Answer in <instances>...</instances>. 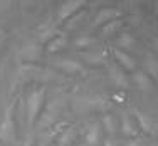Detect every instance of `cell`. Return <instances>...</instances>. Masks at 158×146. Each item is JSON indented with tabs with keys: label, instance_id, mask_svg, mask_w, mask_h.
I'll return each mask as SVG.
<instances>
[{
	"label": "cell",
	"instance_id": "obj_1",
	"mask_svg": "<svg viewBox=\"0 0 158 146\" xmlns=\"http://www.w3.org/2000/svg\"><path fill=\"white\" fill-rule=\"evenodd\" d=\"M44 101H46V89L44 87H39L29 94V97H27V121L31 126L39 118L40 111L44 107Z\"/></svg>",
	"mask_w": 158,
	"mask_h": 146
},
{
	"label": "cell",
	"instance_id": "obj_2",
	"mask_svg": "<svg viewBox=\"0 0 158 146\" xmlns=\"http://www.w3.org/2000/svg\"><path fill=\"white\" fill-rule=\"evenodd\" d=\"M64 104L61 99H54L51 101L49 104H46V107H44V113H42V118H40V123L39 126L40 128H49V126H52L56 121H57L59 114H61Z\"/></svg>",
	"mask_w": 158,
	"mask_h": 146
},
{
	"label": "cell",
	"instance_id": "obj_3",
	"mask_svg": "<svg viewBox=\"0 0 158 146\" xmlns=\"http://www.w3.org/2000/svg\"><path fill=\"white\" fill-rule=\"evenodd\" d=\"M14 136H15V121H14V104H10L5 111L2 124H0V140L12 141Z\"/></svg>",
	"mask_w": 158,
	"mask_h": 146
},
{
	"label": "cell",
	"instance_id": "obj_4",
	"mask_svg": "<svg viewBox=\"0 0 158 146\" xmlns=\"http://www.w3.org/2000/svg\"><path fill=\"white\" fill-rule=\"evenodd\" d=\"M81 7H84V2H82V0H67V2H64L62 5L59 7V12H57L59 20L64 22V20H67V18H71Z\"/></svg>",
	"mask_w": 158,
	"mask_h": 146
},
{
	"label": "cell",
	"instance_id": "obj_5",
	"mask_svg": "<svg viewBox=\"0 0 158 146\" xmlns=\"http://www.w3.org/2000/svg\"><path fill=\"white\" fill-rule=\"evenodd\" d=\"M54 66L57 69L64 71L66 74H82L84 72V66L79 61H74V59H61V61H56Z\"/></svg>",
	"mask_w": 158,
	"mask_h": 146
},
{
	"label": "cell",
	"instance_id": "obj_6",
	"mask_svg": "<svg viewBox=\"0 0 158 146\" xmlns=\"http://www.w3.org/2000/svg\"><path fill=\"white\" fill-rule=\"evenodd\" d=\"M133 116H135V119H136V123H138V126H140L141 131H145L146 134L155 133V123H153V119L150 118L148 114H145L140 109H135Z\"/></svg>",
	"mask_w": 158,
	"mask_h": 146
},
{
	"label": "cell",
	"instance_id": "obj_7",
	"mask_svg": "<svg viewBox=\"0 0 158 146\" xmlns=\"http://www.w3.org/2000/svg\"><path fill=\"white\" fill-rule=\"evenodd\" d=\"M119 15H121V12H119L118 9L106 7V9H101L99 14L94 17V24L96 25H104V24H108V22H111V20H116Z\"/></svg>",
	"mask_w": 158,
	"mask_h": 146
},
{
	"label": "cell",
	"instance_id": "obj_8",
	"mask_svg": "<svg viewBox=\"0 0 158 146\" xmlns=\"http://www.w3.org/2000/svg\"><path fill=\"white\" fill-rule=\"evenodd\" d=\"M113 54H114V59L118 61V64L121 66L123 69H126V71H135L136 62H135V59L131 57L128 52L121 51V49H114V51H113Z\"/></svg>",
	"mask_w": 158,
	"mask_h": 146
},
{
	"label": "cell",
	"instance_id": "obj_9",
	"mask_svg": "<svg viewBox=\"0 0 158 146\" xmlns=\"http://www.w3.org/2000/svg\"><path fill=\"white\" fill-rule=\"evenodd\" d=\"M133 81H135V84L138 86V89H140L141 92H145V94H146V92L152 91V79L148 77V74H146V72H143V71L135 72Z\"/></svg>",
	"mask_w": 158,
	"mask_h": 146
},
{
	"label": "cell",
	"instance_id": "obj_10",
	"mask_svg": "<svg viewBox=\"0 0 158 146\" xmlns=\"http://www.w3.org/2000/svg\"><path fill=\"white\" fill-rule=\"evenodd\" d=\"M101 141V126L98 123H93L88 128V133H86V144L88 146H98Z\"/></svg>",
	"mask_w": 158,
	"mask_h": 146
},
{
	"label": "cell",
	"instance_id": "obj_11",
	"mask_svg": "<svg viewBox=\"0 0 158 146\" xmlns=\"http://www.w3.org/2000/svg\"><path fill=\"white\" fill-rule=\"evenodd\" d=\"M20 55L25 59V61H37L40 57V47L35 46V44H27L20 49Z\"/></svg>",
	"mask_w": 158,
	"mask_h": 146
},
{
	"label": "cell",
	"instance_id": "obj_12",
	"mask_svg": "<svg viewBox=\"0 0 158 146\" xmlns=\"http://www.w3.org/2000/svg\"><path fill=\"white\" fill-rule=\"evenodd\" d=\"M110 77L118 87H128V79L125 76V71H121L119 67H111L110 69Z\"/></svg>",
	"mask_w": 158,
	"mask_h": 146
},
{
	"label": "cell",
	"instance_id": "obj_13",
	"mask_svg": "<svg viewBox=\"0 0 158 146\" xmlns=\"http://www.w3.org/2000/svg\"><path fill=\"white\" fill-rule=\"evenodd\" d=\"M121 129H123V134H126V136H130V138H135L136 136V126L133 124V121H131V116L130 114H123L121 116Z\"/></svg>",
	"mask_w": 158,
	"mask_h": 146
},
{
	"label": "cell",
	"instance_id": "obj_14",
	"mask_svg": "<svg viewBox=\"0 0 158 146\" xmlns=\"http://www.w3.org/2000/svg\"><path fill=\"white\" fill-rule=\"evenodd\" d=\"M118 46L121 47V51L123 49H125V51H135V49L138 47V42L131 34H123L118 39Z\"/></svg>",
	"mask_w": 158,
	"mask_h": 146
},
{
	"label": "cell",
	"instance_id": "obj_15",
	"mask_svg": "<svg viewBox=\"0 0 158 146\" xmlns=\"http://www.w3.org/2000/svg\"><path fill=\"white\" fill-rule=\"evenodd\" d=\"M66 44H67V39H66L64 35L54 37V39L49 42V46H47V52H49V54H54V52L61 51V49L66 46Z\"/></svg>",
	"mask_w": 158,
	"mask_h": 146
},
{
	"label": "cell",
	"instance_id": "obj_16",
	"mask_svg": "<svg viewBox=\"0 0 158 146\" xmlns=\"http://www.w3.org/2000/svg\"><path fill=\"white\" fill-rule=\"evenodd\" d=\"M74 134H76V133H74L73 128L62 131L61 138H59V144H61V146H69L71 143H73V140H74Z\"/></svg>",
	"mask_w": 158,
	"mask_h": 146
},
{
	"label": "cell",
	"instance_id": "obj_17",
	"mask_svg": "<svg viewBox=\"0 0 158 146\" xmlns=\"http://www.w3.org/2000/svg\"><path fill=\"white\" fill-rule=\"evenodd\" d=\"M103 128L106 129V133H110V134H113L116 131V128H114V119H113L111 114H104L103 116Z\"/></svg>",
	"mask_w": 158,
	"mask_h": 146
},
{
	"label": "cell",
	"instance_id": "obj_18",
	"mask_svg": "<svg viewBox=\"0 0 158 146\" xmlns=\"http://www.w3.org/2000/svg\"><path fill=\"white\" fill-rule=\"evenodd\" d=\"M84 59L88 61V64H93V66L104 64V57H103L101 54H86Z\"/></svg>",
	"mask_w": 158,
	"mask_h": 146
},
{
	"label": "cell",
	"instance_id": "obj_19",
	"mask_svg": "<svg viewBox=\"0 0 158 146\" xmlns=\"http://www.w3.org/2000/svg\"><path fill=\"white\" fill-rule=\"evenodd\" d=\"M119 24H121V22H119L118 18H116V20L108 22V24H104V25H103V35H110V34H113L116 29L119 27Z\"/></svg>",
	"mask_w": 158,
	"mask_h": 146
},
{
	"label": "cell",
	"instance_id": "obj_20",
	"mask_svg": "<svg viewBox=\"0 0 158 146\" xmlns=\"http://www.w3.org/2000/svg\"><path fill=\"white\" fill-rule=\"evenodd\" d=\"M145 67H146V71H148V74H152V76L156 79V76H158V66H156L155 59H146Z\"/></svg>",
	"mask_w": 158,
	"mask_h": 146
},
{
	"label": "cell",
	"instance_id": "obj_21",
	"mask_svg": "<svg viewBox=\"0 0 158 146\" xmlns=\"http://www.w3.org/2000/svg\"><path fill=\"white\" fill-rule=\"evenodd\" d=\"M93 42H94V40H93L91 37H77L74 44H76L77 47H88V46H91Z\"/></svg>",
	"mask_w": 158,
	"mask_h": 146
},
{
	"label": "cell",
	"instance_id": "obj_22",
	"mask_svg": "<svg viewBox=\"0 0 158 146\" xmlns=\"http://www.w3.org/2000/svg\"><path fill=\"white\" fill-rule=\"evenodd\" d=\"M52 34H54V29L52 27H46V29H40L39 30V37H40V40H46V39H49V37L52 35Z\"/></svg>",
	"mask_w": 158,
	"mask_h": 146
},
{
	"label": "cell",
	"instance_id": "obj_23",
	"mask_svg": "<svg viewBox=\"0 0 158 146\" xmlns=\"http://www.w3.org/2000/svg\"><path fill=\"white\" fill-rule=\"evenodd\" d=\"M126 146H141V140H138V138H133V140H131Z\"/></svg>",
	"mask_w": 158,
	"mask_h": 146
},
{
	"label": "cell",
	"instance_id": "obj_24",
	"mask_svg": "<svg viewBox=\"0 0 158 146\" xmlns=\"http://www.w3.org/2000/svg\"><path fill=\"white\" fill-rule=\"evenodd\" d=\"M3 42H5V32L0 29V51H2V47H3Z\"/></svg>",
	"mask_w": 158,
	"mask_h": 146
},
{
	"label": "cell",
	"instance_id": "obj_25",
	"mask_svg": "<svg viewBox=\"0 0 158 146\" xmlns=\"http://www.w3.org/2000/svg\"><path fill=\"white\" fill-rule=\"evenodd\" d=\"M104 146H114V144H113L111 140H106V141H104Z\"/></svg>",
	"mask_w": 158,
	"mask_h": 146
},
{
	"label": "cell",
	"instance_id": "obj_26",
	"mask_svg": "<svg viewBox=\"0 0 158 146\" xmlns=\"http://www.w3.org/2000/svg\"><path fill=\"white\" fill-rule=\"evenodd\" d=\"M40 146H46V144H44V143H42V144H40Z\"/></svg>",
	"mask_w": 158,
	"mask_h": 146
}]
</instances>
